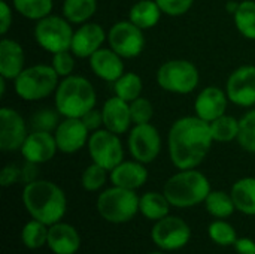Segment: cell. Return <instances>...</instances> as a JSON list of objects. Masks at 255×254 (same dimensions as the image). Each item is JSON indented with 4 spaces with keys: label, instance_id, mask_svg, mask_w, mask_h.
Masks as SVG:
<instances>
[{
    "label": "cell",
    "instance_id": "obj_23",
    "mask_svg": "<svg viewBox=\"0 0 255 254\" xmlns=\"http://www.w3.org/2000/svg\"><path fill=\"white\" fill-rule=\"evenodd\" d=\"M24 70L22 46L12 39H1L0 42V76L15 79Z\"/></svg>",
    "mask_w": 255,
    "mask_h": 254
},
{
    "label": "cell",
    "instance_id": "obj_21",
    "mask_svg": "<svg viewBox=\"0 0 255 254\" xmlns=\"http://www.w3.org/2000/svg\"><path fill=\"white\" fill-rule=\"evenodd\" d=\"M48 246L55 254H75L79 250L81 238L73 226L67 223H55L49 228Z\"/></svg>",
    "mask_w": 255,
    "mask_h": 254
},
{
    "label": "cell",
    "instance_id": "obj_7",
    "mask_svg": "<svg viewBox=\"0 0 255 254\" xmlns=\"http://www.w3.org/2000/svg\"><path fill=\"white\" fill-rule=\"evenodd\" d=\"M199 70L188 60H170L157 72L158 85L170 93L188 94L199 85Z\"/></svg>",
    "mask_w": 255,
    "mask_h": 254
},
{
    "label": "cell",
    "instance_id": "obj_22",
    "mask_svg": "<svg viewBox=\"0 0 255 254\" xmlns=\"http://www.w3.org/2000/svg\"><path fill=\"white\" fill-rule=\"evenodd\" d=\"M148 180V171L143 163L134 162H121L117 168L111 171V181L117 187L136 190L142 187Z\"/></svg>",
    "mask_w": 255,
    "mask_h": 254
},
{
    "label": "cell",
    "instance_id": "obj_29",
    "mask_svg": "<svg viewBox=\"0 0 255 254\" xmlns=\"http://www.w3.org/2000/svg\"><path fill=\"white\" fill-rule=\"evenodd\" d=\"M236 28L247 39L255 40V1L244 0L239 3L238 10L233 13Z\"/></svg>",
    "mask_w": 255,
    "mask_h": 254
},
{
    "label": "cell",
    "instance_id": "obj_6",
    "mask_svg": "<svg viewBox=\"0 0 255 254\" xmlns=\"http://www.w3.org/2000/svg\"><path fill=\"white\" fill-rule=\"evenodd\" d=\"M139 201L134 190L114 186L105 190L97 199V210L100 216L109 223H127L139 211Z\"/></svg>",
    "mask_w": 255,
    "mask_h": 254
},
{
    "label": "cell",
    "instance_id": "obj_3",
    "mask_svg": "<svg viewBox=\"0 0 255 254\" xmlns=\"http://www.w3.org/2000/svg\"><path fill=\"white\" fill-rule=\"evenodd\" d=\"M94 106L96 90L84 76H66L55 90V109L66 118H82Z\"/></svg>",
    "mask_w": 255,
    "mask_h": 254
},
{
    "label": "cell",
    "instance_id": "obj_14",
    "mask_svg": "<svg viewBox=\"0 0 255 254\" xmlns=\"http://www.w3.org/2000/svg\"><path fill=\"white\" fill-rule=\"evenodd\" d=\"M27 127L22 117L10 108L0 109V150L15 151L21 150L25 138Z\"/></svg>",
    "mask_w": 255,
    "mask_h": 254
},
{
    "label": "cell",
    "instance_id": "obj_24",
    "mask_svg": "<svg viewBox=\"0 0 255 254\" xmlns=\"http://www.w3.org/2000/svg\"><path fill=\"white\" fill-rule=\"evenodd\" d=\"M161 13L163 10L160 9L155 0H139L131 6L128 12V19L139 28L148 30L157 25Z\"/></svg>",
    "mask_w": 255,
    "mask_h": 254
},
{
    "label": "cell",
    "instance_id": "obj_31",
    "mask_svg": "<svg viewBox=\"0 0 255 254\" xmlns=\"http://www.w3.org/2000/svg\"><path fill=\"white\" fill-rule=\"evenodd\" d=\"M212 138L217 142H230L233 139H238L239 135V126L241 121H238L232 115H221L217 120L209 123Z\"/></svg>",
    "mask_w": 255,
    "mask_h": 254
},
{
    "label": "cell",
    "instance_id": "obj_37",
    "mask_svg": "<svg viewBox=\"0 0 255 254\" xmlns=\"http://www.w3.org/2000/svg\"><path fill=\"white\" fill-rule=\"evenodd\" d=\"M130 114H131V121L134 124H146L151 121L154 115V108L148 99L137 97L136 100L130 102Z\"/></svg>",
    "mask_w": 255,
    "mask_h": 254
},
{
    "label": "cell",
    "instance_id": "obj_28",
    "mask_svg": "<svg viewBox=\"0 0 255 254\" xmlns=\"http://www.w3.org/2000/svg\"><path fill=\"white\" fill-rule=\"evenodd\" d=\"M143 84L142 79L137 73L128 72V73H123L115 82H114V91L115 96H118L120 99L126 100V102H133L137 97H140Z\"/></svg>",
    "mask_w": 255,
    "mask_h": 254
},
{
    "label": "cell",
    "instance_id": "obj_34",
    "mask_svg": "<svg viewBox=\"0 0 255 254\" xmlns=\"http://www.w3.org/2000/svg\"><path fill=\"white\" fill-rule=\"evenodd\" d=\"M208 234L209 238L218 246H235V243L238 241V234L233 229V226L221 219L211 223Z\"/></svg>",
    "mask_w": 255,
    "mask_h": 254
},
{
    "label": "cell",
    "instance_id": "obj_12",
    "mask_svg": "<svg viewBox=\"0 0 255 254\" xmlns=\"http://www.w3.org/2000/svg\"><path fill=\"white\" fill-rule=\"evenodd\" d=\"M128 150L134 160L140 163H151L157 159L161 150V138L158 130L146 123L136 124L128 135Z\"/></svg>",
    "mask_w": 255,
    "mask_h": 254
},
{
    "label": "cell",
    "instance_id": "obj_8",
    "mask_svg": "<svg viewBox=\"0 0 255 254\" xmlns=\"http://www.w3.org/2000/svg\"><path fill=\"white\" fill-rule=\"evenodd\" d=\"M73 33L75 31L72 30L70 21L55 15H48L39 19L34 28V37L37 43L52 54L69 51L72 46Z\"/></svg>",
    "mask_w": 255,
    "mask_h": 254
},
{
    "label": "cell",
    "instance_id": "obj_32",
    "mask_svg": "<svg viewBox=\"0 0 255 254\" xmlns=\"http://www.w3.org/2000/svg\"><path fill=\"white\" fill-rule=\"evenodd\" d=\"M48 232L49 229H46L45 223L33 219L22 228L21 240L27 249L37 250V249H42L48 243Z\"/></svg>",
    "mask_w": 255,
    "mask_h": 254
},
{
    "label": "cell",
    "instance_id": "obj_15",
    "mask_svg": "<svg viewBox=\"0 0 255 254\" xmlns=\"http://www.w3.org/2000/svg\"><path fill=\"white\" fill-rule=\"evenodd\" d=\"M88 133L90 130L81 118H64L57 126L54 138L61 153L73 154L88 142Z\"/></svg>",
    "mask_w": 255,
    "mask_h": 254
},
{
    "label": "cell",
    "instance_id": "obj_19",
    "mask_svg": "<svg viewBox=\"0 0 255 254\" xmlns=\"http://www.w3.org/2000/svg\"><path fill=\"white\" fill-rule=\"evenodd\" d=\"M102 114L103 126L117 135L126 133L130 129V124L133 123L130 114V103L120 99L118 96H114L105 102Z\"/></svg>",
    "mask_w": 255,
    "mask_h": 254
},
{
    "label": "cell",
    "instance_id": "obj_18",
    "mask_svg": "<svg viewBox=\"0 0 255 254\" xmlns=\"http://www.w3.org/2000/svg\"><path fill=\"white\" fill-rule=\"evenodd\" d=\"M227 99H229L227 94L218 87L203 88L194 103L196 115L208 123L217 120L218 117L226 114Z\"/></svg>",
    "mask_w": 255,
    "mask_h": 254
},
{
    "label": "cell",
    "instance_id": "obj_10",
    "mask_svg": "<svg viewBox=\"0 0 255 254\" xmlns=\"http://www.w3.org/2000/svg\"><path fill=\"white\" fill-rule=\"evenodd\" d=\"M151 238L160 249L173 252L185 247L190 243L191 229L182 219L167 216L152 226Z\"/></svg>",
    "mask_w": 255,
    "mask_h": 254
},
{
    "label": "cell",
    "instance_id": "obj_5",
    "mask_svg": "<svg viewBox=\"0 0 255 254\" xmlns=\"http://www.w3.org/2000/svg\"><path fill=\"white\" fill-rule=\"evenodd\" d=\"M58 75L52 66L36 64L24 67V70L13 79L16 94L27 102L45 99L58 87Z\"/></svg>",
    "mask_w": 255,
    "mask_h": 254
},
{
    "label": "cell",
    "instance_id": "obj_9",
    "mask_svg": "<svg viewBox=\"0 0 255 254\" xmlns=\"http://www.w3.org/2000/svg\"><path fill=\"white\" fill-rule=\"evenodd\" d=\"M88 151L93 163L100 165L106 171H112L123 162V145L117 133L105 129L96 130L88 139Z\"/></svg>",
    "mask_w": 255,
    "mask_h": 254
},
{
    "label": "cell",
    "instance_id": "obj_4",
    "mask_svg": "<svg viewBox=\"0 0 255 254\" xmlns=\"http://www.w3.org/2000/svg\"><path fill=\"white\" fill-rule=\"evenodd\" d=\"M163 193L170 205L188 208L206 201L211 193V184L202 172L196 169H181V172L167 180Z\"/></svg>",
    "mask_w": 255,
    "mask_h": 254
},
{
    "label": "cell",
    "instance_id": "obj_41",
    "mask_svg": "<svg viewBox=\"0 0 255 254\" xmlns=\"http://www.w3.org/2000/svg\"><path fill=\"white\" fill-rule=\"evenodd\" d=\"M22 174H21V168H18L16 165H7L3 168L1 174H0V184L3 187L12 186L18 181H21Z\"/></svg>",
    "mask_w": 255,
    "mask_h": 254
},
{
    "label": "cell",
    "instance_id": "obj_40",
    "mask_svg": "<svg viewBox=\"0 0 255 254\" xmlns=\"http://www.w3.org/2000/svg\"><path fill=\"white\" fill-rule=\"evenodd\" d=\"M163 13H167L170 16H179L190 10L194 0H155Z\"/></svg>",
    "mask_w": 255,
    "mask_h": 254
},
{
    "label": "cell",
    "instance_id": "obj_43",
    "mask_svg": "<svg viewBox=\"0 0 255 254\" xmlns=\"http://www.w3.org/2000/svg\"><path fill=\"white\" fill-rule=\"evenodd\" d=\"M12 24V10L4 0H0V33L4 36Z\"/></svg>",
    "mask_w": 255,
    "mask_h": 254
},
{
    "label": "cell",
    "instance_id": "obj_2",
    "mask_svg": "<svg viewBox=\"0 0 255 254\" xmlns=\"http://www.w3.org/2000/svg\"><path fill=\"white\" fill-rule=\"evenodd\" d=\"M22 202L28 214L46 226L58 223L67 207L64 192L57 184L45 180H34L25 184Z\"/></svg>",
    "mask_w": 255,
    "mask_h": 254
},
{
    "label": "cell",
    "instance_id": "obj_46",
    "mask_svg": "<svg viewBox=\"0 0 255 254\" xmlns=\"http://www.w3.org/2000/svg\"><path fill=\"white\" fill-rule=\"evenodd\" d=\"M151 254H164V253H151Z\"/></svg>",
    "mask_w": 255,
    "mask_h": 254
},
{
    "label": "cell",
    "instance_id": "obj_16",
    "mask_svg": "<svg viewBox=\"0 0 255 254\" xmlns=\"http://www.w3.org/2000/svg\"><path fill=\"white\" fill-rule=\"evenodd\" d=\"M58 147L54 135H51V132L40 130H33L31 133H28L21 147V153L25 162H31L36 165L51 160L55 156Z\"/></svg>",
    "mask_w": 255,
    "mask_h": 254
},
{
    "label": "cell",
    "instance_id": "obj_26",
    "mask_svg": "<svg viewBox=\"0 0 255 254\" xmlns=\"http://www.w3.org/2000/svg\"><path fill=\"white\" fill-rule=\"evenodd\" d=\"M170 202L164 196V193L148 192L139 201V211L149 220L158 222L169 216Z\"/></svg>",
    "mask_w": 255,
    "mask_h": 254
},
{
    "label": "cell",
    "instance_id": "obj_25",
    "mask_svg": "<svg viewBox=\"0 0 255 254\" xmlns=\"http://www.w3.org/2000/svg\"><path fill=\"white\" fill-rule=\"evenodd\" d=\"M232 198L242 214L255 216V178L247 177L236 181L232 187Z\"/></svg>",
    "mask_w": 255,
    "mask_h": 254
},
{
    "label": "cell",
    "instance_id": "obj_35",
    "mask_svg": "<svg viewBox=\"0 0 255 254\" xmlns=\"http://www.w3.org/2000/svg\"><path fill=\"white\" fill-rule=\"evenodd\" d=\"M238 141L242 145V148L255 154V109L242 117Z\"/></svg>",
    "mask_w": 255,
    "mask_h": 254
},
{
    "label": "cell",
    "instance_id": "obj_11",
    "mask_svg": "<svg viewBox=\"0 0 255 254\" xmlns=\"http://www.w3.org/2000/svg\"><path fill=\"white\" fill-rule=\"evenodd\" d=\"M108 40L111 48L123 58L137 57L145 46L142 28H139L130 19L115 22L109 30Z\"/></svg>",
    "mask_w": 255,
    "mask_h": 254
},
{
    "label": "cell",
    "instance_id": "obj_1",
    "mask_svg": "<svg viewBox=\"0 0 255 254\" xmlns=\"http://www.w3.org/2000/svg\"><path fill=\"white\" fill-rule=\"evenodd\" d=\"M214 142L211 126L200 117H182L169 132V153L178 169H194L211 150Z\"/></svg>",
    "mask_w": 255,
    "mask_h": 254
},
{
    "label": "cell",
    "instance_id": "obj_42",
    "mask_svg": "<svg viewBox=\"0 0 255 254\" xmlns=\"http://www.w3.org/2000/svg\"><path fill=\"white\" fill-rule=\"evenodd\" d=\"M81 120L84 121V124L87 126V129L90 132H96L103 124V114H102V111H97L96 108H93Z\"/></svg>",
    "mask_w": 255,
    "mask_h": 254
},
{
    "label": "cell",
    "instance_id": "obj_17",
    "mask_svg": "<svg viewBox=\"0 0 255 254\" xmlns=\"http://www.w3.org/2000/svg\"><path fill=\"white\" fill-rule=\"evenodd\" d=\"M106 39V33L100 24L84 22L75 33L72 39L70 51L75 57L90 58L96 51H99Z\"/></svg>",
    "mask_w": 255,
    "mask_h": 254
},
{
    "label": "cell",
    "instance_id": "obj_44",
    "mask_svg": "<svg viewBox=\"0 0 255 254\" xmlns=\"http://www.w3.org/2000/svg\"><path fill=\"white\" fill-rule=\"evenodd\" d=\"M235 249L239 254H255V243L250 238H238Z\"/></svg>",
    "mask_w": 255,
    "mask_h": 254
},
{
    "label": "cell",
    "instance_id": "obj_39",
    "mask_svg": "<svg viewBox=\"0 0 255 254\" xmlns=\"http://www.w3.org/2000/svg\"><path fill=\"white\" fill-rule=\"evenodd\" d=\"M52 67L58 76H63V78L70 76L73 72V67H75V60L70 54V49L55 52L52 57Z\"/></svg>",
    "mask_w": 255,
    "mask_h": 254
},
{
    "label": "cell",
    "instance_id": "obj_30",
    "mask_svg": "<svg viewBox=\"0 0 255 254\" xmlns=\"http://www.w3.org/2000/svg\"><path fill=\"white\" fill-rule=\"evenodd\" d=\"M205 205H206L208 213L217 219H227L236 210L232 195H227L226 192H221V190L211 192L205 201Z\"/></svg>",
    "mask_w": 255,
    "mask_h": 254
},
{
    "label": "cell",
    "instance_id": "obj_33",
    "mask_svg": "<svg viewBox=\"0 0 255 254\" xmlns=\"http://www.w3.org/2000/svg\"><path fill=\"white\" fill-rule=\"evenodd\" d=\"M13 7L28 19H42L52 10V0H12Z\"/></svg>",
    "mask_w": 255,
    "mask_h": 254
},
{
    "label": "cell",
    "instance_id": "obj_36",
    "mask_svg": "<svg viewBox=\"0 0 255 254\" xmlns=\"http://www.w3.org/2000/svg\"><path fill=\"white\" fill-rule=\"evenodd\" d=\"M106 169L102 168L97 163L90 165L84 172H82V178H81V184L87 192H96L99 189H102L106 183Z\"/></svg>",
    "mask_w": 255,
    "mask_h": 254
},
{
    "label": "cell",
    "instance_id": "obj_38",
    "mask_svg": "<svg viewBox=\"0 0 255 254\" xmlns=\"http://www.w3.org/2000/svg\"><path fill=\"white\" fill-rule=\"evenodd\" d=\"M57 112L51 109H42L31 117V129L40 132H52L57 129Z\"/></svg>",
    "mask_w": 255,
    "mask_h": 254
},
{
    "label": "cell",
    "instance_id": "obj_20",
    "mask_svg": "<svg viewBox=\"0 0 255 254\" xmlns=\"http://www.w3.org/2000/svg\"><path fill=\"white\" fill-rule=\"evenodd\" d=\"M91 70L102 79L108 82H115L124 73L123 57L117 54L112 48H100L90 57Z\"/></svg>",
    "mask_w": 255,
    "mask_h": 254
},
{
    "label": "cell",
    "instance_id": "obj_13",
    "mask_svg": "<svg viewBox=\"0 0 255 254\" xmlns=\"http://www.w3.org/2000/svg\"><path fill=\"white\" fill-rule=\"evenodd\" d=\"M227 97L239 106L255 105V66H241L229 76Z\"/></svg>",
    "mask_w": 255,
    "mask_h": 254
},
{
    "label": "cell",
    "instance_id": "obj_27",
    "mask_svg": "<svg viewBox=\"0 0 255 254\" xmlns=\"http://www.w3.org/2000/svg\"><path fill=\"white\" fill-rule=\"evenodd\" d=\"M97 10V0H64L63 13L72 24H84Z\"/></svg>",
    "mask_w": 255,
    "mask_h": 254
},
{
    "label": "cell",
    "instance_id": "obj_45",
    "mask_svg": "<svg viewBox=\"0 0 255 254\" xmlns=\"http://www.w3.org/2000/svg\"><path fill=\"white\" fill-rule=\"evenodd\" d=\"M238 7H239V3H238V1H233V0L229 1V3L226 4V9H227L230 13H235V12L238 10Z\"/></svg>",
    "mask_w": 255,
    "mask_h": 254
}]
</instances>
